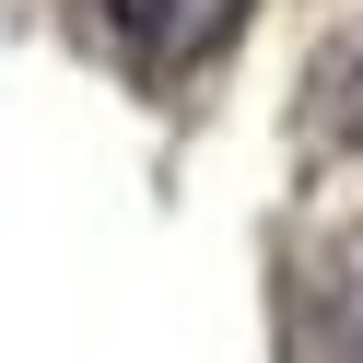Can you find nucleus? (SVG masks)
I'll return each mask as SVG.
<instances>
[{"mask_svg":"<svg viewBox=\"0 0 363 363\" xmlns=\"http://www.w3.org/2000/svg\"><path fill=\"white\" fill-rule=\"evenodd\" d=\"M328 94H340V118H352V129H363V35H352V48H340V59H328Z\"/></svg>","mask_w":363,"mask_h":363,"instance_id":"nucleus-2","label":"nucleus"},{"mask_svg":"<svg viewBox=\"0 0 363 363\" xmlns=\"http://www.w3.org/2000/svg\"><path fill=\"white\" fill-rule=\"evenodd\" d=\"M106 12V35L129 48V71H152V82H188L199 59H223L246 35V12L258 0H94Z\"/></svg>","mask_w":363,"mask_h":363,"instance_id":"nucleus-1","label":"nucleus"}]
</instances>
